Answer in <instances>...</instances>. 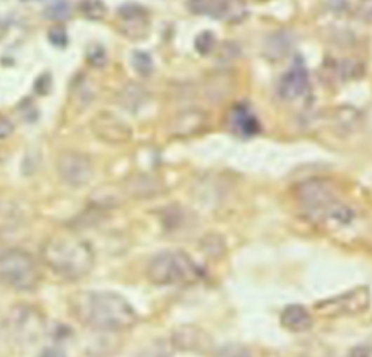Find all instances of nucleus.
<instances>
[{
	"label": "nucleus",
	"instance_id": "19",
	"mask_svg": "<svg viewBox=\"0 0 372 357\" xmlns=\"http://www.w3.org/2000/svg\"><path fill=\"white\" fill-rule=\"evenodd\" d=\"M118 15L122 20H126V22H137V24H144V20L147 18L146 9L138 5H124L119 8Z\"/></svg>",
	"mask_w": 372,
	"mask_h": 357
},
{
	"label": "nucleus",
	"instance_id": "10",
	"mask_svg": "<svg viewBox=\"0 0 372 357\" xmlns=\"http://www.w3.org/2000/svg\"><path fill=\"white\" fill-rule=\"evenodd\" d=\"M308 88V73L303 61H295L279 81V95L285 100L301 97Z\"/></svg>",
	"mask_w": 372,
	"mask_h": 357
},
{
	"label": "nucleus",
	"instance_id": "24",
	"mask_svg": "<svg viewBox=\"0 0 372 357\" xmlns=\"http://www.w3.org/2000/svg\"><path fill=\"white\" fill-rule=\"evenodd\" d=\"M48 39L55 47H65L67 44V34L63 28H53L48 32Z\"/></svg>",
	"mask_w": 372,
	"mask_h": 357
},
{
	"label": "nucleus",
	"instance_id": "21",
	"mask_svg": "<svg viewBox=\"0 0 372 357\" xmlns=\"http://www.w3.org/2000/svg\"><path fill=\"white\" fill-rule=\"evenodd\" d=\"M214 357H252V351L246 346L232 343L218 349Z\"/></svg>",
	"mask_w": 372,
	"mask_h": 357
},
{
	"label": "nucleus",
	"instance_id": "6",
	"mask_svg": "<svg viewBox=\"0 0 372 357\" xmlns=\"http://www.w3.org/2000/svg\"><path fill=\"white\" fill-rule=\"evenodd\" d=\"M57 172L66 184L72 187L86 186L93 177V164L89 156L80 151H63L57 159Z\"/></svg>",
	"mask_w": 372,
	"mask_h": 357
},
{
	"label": "nucleus",
	"instance_id": "5",
	"mask_svg": "<svg viewBox=\"0 0 372 357\" xmlns=\"http://www.w3.org/2000/svg\"><path fill=\"white\" fill-rule=\"evenodd\" d=\"M371 305V293L365 286L347 290L342 295L316 304V309L324 317H343V315H359Z\"/></svg>",
	"mask_w": 372,
	"mask_h": 357
},
{
	"label": "nucleus",
	"instance_id": "13",
	"mask_svg": "<svg viewBox=\"0 0 372 357\" xmlns=\"http://www.w3.org/2000/svg\"><path fill=\"white\" fill-rule=\"evenodd\" d=\"M127 189L135 198H150L157 192L159 183L149 175H137L128 180Z\"/></svg>",
	"mask_w": 372,
	"mask_h": 357
},
{
	"label": "nucleus",
	"instance_id": "7",
	"mask_svg": "<svg viewBox=\"0 0 372 357\" xmlns=\"http://www.w3.org/2000/svg\"><path fill=\"white\" fill-rule=\"evenodd\" d=\"M297 196L308 211L321 220L328 209L338 202L333 186L321 179L305 180L298 184Z\"/></svg>",
	"mask_w": 372,
	"mask_h": 357
},
{
	"label": "nucleus",
	"instance_id": "17",
	"mask_svg": "<svg viewBox=\"0 0 372 357\" xmlns=\"http://www.w3.org/2000/svg\"><path fill=\"white\" fill-rule=\"evenodd\" d=\"M80 12L89 20H100L108 13L107 6L102 0H84L80 4Z\"/></svg>",
	"mask_w": 372,
	"mask_h": 357
},
{
	"label": "nucleus",
	"instance_id": "11",
	"mask_svg": "<svg viewBox=\"0 0 372 357\" xmlns=\"http://www.w3.org/2000/svg\"><path fill=\"white\" fill-rule=\"evenodd\" d=\"M281 325L289 332L301 334L313 328L314 318L305 307L300 304H291L285 307L281 314Z\"/></svg>",
	"mask_w": 372,
	"mask_h": 357
},
{
	"label": "nucleus",
	"instance_id": "12",
	"mask_svg": "<svg viewBox=\"0 0 372 357\" xmlns=\"http://www.w3.org/2000/svg\"><path fill=\"white\" fill-rule=\"evenodd\" d=\"M175 340L178 342V346L182 350H190V351L206 350L211 344L210 337H206L204 331L195 327H186L179 330V334L178 337H175Z\"/></svg>",
	"mask_w": 372,
	"mask_h": 357
},
{
	"label": "nucleus",
	"instance_id": "2",
	"mask_svg": "<svg viewBox=\"0 0 372 357\" xmlns=\"http://www.w3.org/2000/svg\"><path fill=\"white\" fill-rule=\"evenodd\" d=\"M41 259L54 275L67 281L88 276L95 266L91 244L72 234L48 238L41 248Z\"/></svg>",
	"mask_w": 372,
	"mask_h": 357
},
{
	"label": "nucleus",
	"instance_id": "25",
	"mask_svg": "<svg viewBox=\"0 0 372 357\" xmlns=\"http://www.w3.org/2000/svg\"><path fill=\"white\" fill-rule=\"evenodd\" d=\"M13 133V125L8 119L0 118V140L8 138Z\"/></svg>",
	"mask_w": 372,
	"mask_h": 357
},
{
	"label": "nucleus",
	"instance_id": "22",
	"mask_svg": "<svg viewBox=\"0 0 372 357\" xmlns=\"http://www.w3.org/2000/svg\"><path fill=\"white\" fill-rule=\"evenodd\" d=\"M107 51L105 48H102L100 46H92L89 50H88V61L89 65L96 67V69H100L107 65Z\"/></svg>",
	"mask_w": 372,
	"mask_h": 357
},
{
	"label": "nucleus",
	"instance_id": "8",
	"mask_svg": "<svg viewBox=\"0 0 372 357\" xmlns=\"http://www.w3.org/2000/svg\"><path fill=\"white\" fill-rule=\"evenodd\" d=\"M191 11L218 18L230 24H239L247 16L244 0H191Z\"/></svg>",
	"mask_w": 372,
	"mask_h": 357
},
{
	"label": "nucleus",
	"instance_id": "1",
	"mask_svg": "<svg viewBox=\"0 0 372 357\" xmlns=\"http://www.w3.org/2000/svg\"><path fill=\"white\" fill-rule=\"evenodd\" d=\"M70 308L77 321L96 331L121 332L138 323L133 305L112 290H85L70 299Z\"/></svg>",
	"mask_w": 372,
	"mask_h": 357
},
{
	"label": "nucleus",
	"instance_id": "18",
	"mask_svg": "<svg viewBox=\"0 0 372 357\" xmlns=\"http://www.w3.org/2000/svg\"><path fill=\"white\" fill-rule=\"evenodd\" d=\"M72 13V6L69 5V2L66 0H57V2L48 5L43 15L46 19L48 20H65L70 16Z\"/></svg>",
	"mask_w": 372,
	"mask_h": 357
},
{
	"label": "nucleus",
	"instance_id": "15",
	"mask_svg": "<svg viewBox=\"0 0 372 357\" xmlns=\"http://www.w3.org/2000/svg\"><path fill=\"white\" fill-rule=\"evenodd\" d=\"M233 125L241 135H253L259 131V125L255 116L244 108H236L233 115Z\"/></svg>",
	"mask_w": 372,
	"mask_h": 357
},
{
	"label": "nucleus",
	"instance_id": "4",
	"mask_svg": "<svg viewBox=\"0 0 372 357\" xmlns=\"http://www.w3.org/2000/svg\"><path fill=\"white\" fill-rule=\"evenodd\" d=\"M39 279L38 263L27 251L19 248L0 251V285L15 290H32Z\"/></svg>",
	"mask_w": 372,
	"mask_h": 357
},
{
	"label": "nucleus",
	"instance_id": "23",
	"mask_svg": "<svg viewBox=\"0 0 372 357\" xmlns=\"http://www.w3.org/2000/svg\"><path fill=\"white\" fill-rule=\"evenodd\" d=\"M215 46V36L211 32H202L197 41H195V47L201 54H208L210 51H213Z\"/></svg>",
	"mask_w": 372,
	"mask_h": 357
},
{
	"label": "nucleus",
	"instance_id": "26",
	"mask_svg": "<svg viewBox=\"0 0 372 357\" xmlns=\"http://www.w3.org/2000/svg\"><path fill=\"white\" fill-rule=\"evenodd\" d=\"M349 357H371L369 347H355Z\"/></svg>",
	"mask_w": 372,
	"mask_h": 357
},
{
	"label": "nucleus",
	"instance_id": "3",
	"mask_svg": "<svg viewBox=\"0 0 372 357\" xmlns=\"http://www.w3.org/2000/svg\"><path fill=\"white\" fill-rule=\"evenodd\" d=\"M199 266L185 251H163L147 264V278L157 286L192 285L202 279Z\"/></svg>",
	"mask_w": 372,
	"mask_h": 357
},
{
	"label": "nucleus",
	"instance_id": "14",
	"mask_svg": "<svg viewBox=\"0 0 372 357\" xmlns=\"http://www.w3.org/2000/svg\"><path fill=\"white\" fill-rule=\"evenodd\" d=\"M144 99H146V92L137 83H128L118 95L119 105L128 111H137L142 105Z\"/></svg>",
	"mask_w": 372,
	"mask_h": 357
},
{
	"label": "nucleus",
	"instance_id": "16",
	"mask_svg": "<svg viewBox=\"0 0 372 357\" xmlns=\"http://www.w3.org/2000/svg\"><path fill=\"white\" fill-rule=\"evenodd\" d=\"M205 123V115L198 111H190L180 116L179 133L185 135H191L198 133Z\"/></svg>",
	"mask_w": 372,
	"mask_h": 357
},
{
	"label": "nucleus",
	"instance_id": "20",
	"mask_svg": "<svg viewBox=\"0 0 372 357\" xmlns=\"http://www.w3.org/2000/svg\"><path fill=\"white\" fill-rule=\"evenodd\" d=\"M133 66L138 74L149 76L153 72V60L147 53L137 51L133 55Z\"/></svg>",
	"mask_w": 372,
	"mask_h": 357
},
{
	"label": "nucleus",
	"instance_id": "9",
	"mask_svg": "<svg viewBox=\"0 0 372 357\" xmlns=\"http://www.w3.org/2000/svg\"><path fill=\"white\" fill-rule=\"evenodd\" d=\"M92 131L98 140L111 145L124 144L131 138L128 125L107 111H102L93 116Z\"/></svg>",
	"mask_w": 372,
	"mask_h": 357
}]
</instances>
